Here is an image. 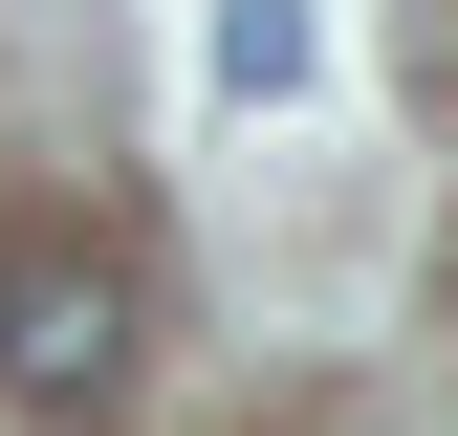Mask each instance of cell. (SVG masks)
Segmentation results:
<instances>
[{
    "instance_id": "cell-1",
    "label": "cell",
    "mask_w": 458,
    "mask_h": 436,
    "mask_svg": "<svg viewBox=\"0 0 458 436\" xmlns=\"http://www.w3.org/2000/svg\"><path fill=\"white\" fill-rule=\"evenodd\" d=\"M131 349H153V306H131L109 240H0V393H22L44 436H109Z\"/></svg>"
},
{
    "instance_id": "cell-2",
    "label": "cell",
    "mask_w": 458,
    "mask_h": 436,
    "mask_svg": "<svg viewBox=\"0 0 458 436\" xmlns=\"http://www.w3.org/2000/svg\"><path fill=\"white\" fill-rule=\"evenodd\" d=\"M218 66H241V88L284 109V88H306V0H241V22H218Z\"/></svg>"
}]
</instances>
